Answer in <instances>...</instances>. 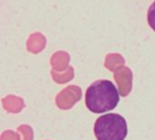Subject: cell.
Listing matches in <instances>:
<instances>
[{
  "label": "cell",
  "mask_w": 155,
  "mask_h": 140,
  "mask_svg": "<svg viewBox=\"0 0 155 140\" xmlns=\"http://www.w3.org/2000/svg\"><path fill=\"white\" fill-rule=\"evenodd\" d=\"M120 101V95L115 85L106 79L97 80L86 90L85 105L95 114H102L114 109Z\"/></svg>",
  "instance_id": "6da1fadb"
},
{
  "label": "cell",
  "mask_w": 155,
  "mask_h": 140,
  "mask_svg": "<svg viewBox=\"0 0 155 140\" xmlns=\"http://www.w3.org/2000/svg\"><path fill=\"white\" fill-rule=\"evenodd\" d=\"M147 19H148L149 26L153 28V30L155 31V1L149 8L148 15H147Z\"/></svg>",
  "instance_id": "3957f363"
},
{
  "label": "cell",
  "mask_w": 155,
  "mask_h": 140,
  "mask_svg": "<svg viewBox=\"0 0 155 140\" xmlns=\"http://www.w3.org/2000/svg\"><path fill=\"white\" fill-rule=\"evenodd\" d=\"M94 130L97 140H124L128 133L125 118L115 113L98 118Z\"/></svg>",
  "instance_id": "7a4b0ae2"
}]
</instances>
